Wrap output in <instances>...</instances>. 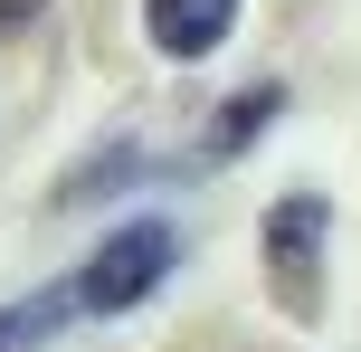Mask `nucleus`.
I'll return each instance as SVG.
<instances>
[{
    "label": "nucleus",
    "mask_w": 361,
    "mask_h": 352,
    "mask_svg": "<svg viewBox=\"0 0 361 352\" xmlns=\"http://www.w3.org/2000/svg\"><path fill=\"white\" fill-rule=\"evenodd\" d=\"M171 257H180L171 229L162 219H133V229H114V238L86 257V277H76L67 296H76V315H124V305H143L152 286L171 277Z\"/></svg>",
    "instance_id": "nucleus-1"
},
{
    "label": "nucleus",
    "mask_w": 361,
    "mask_h": 352,
    "mask_svg": "<svg viewBox=\"0 0 361 352\" xmlns=\"http://www.w3.org/2000/svg\"><path fill=\"white\" fill-rule=\"evenodd\" d=\"M324 229H333L324 190H295V200L267 210V277H276V296H286L295 315H314V257H324Z\"/></svg>",
    "instance_id": "nucleus-2"
},
{
    "label": "nucleus",
    "mask_w": 361,
    "mask_h": 352,
    "mask_svg": "<svg viewBox=\"0 0 361 352\" xmlns=\"http://www.w3.org/2000/svg\"><path fill=\"white\" fill-rule=\"evenodd\" d=\"M143 29L162 57H209L238 29V0H143Z\"/></svg>",
    "instance_id": "nucleus-3"
},
{
    "label": "nucleus",
    "mask_w": 361,
    "mask_h": 352,
    "mask_svg": "<svg viewBox=\"0 0 361 352\" xmlns=\"http://www.w3.org/2000/svg\"><path fill=\"white\" fill-rule=\"evenodd\" d=\"M276 105H286V95H276V86H247V95H238V105H228V114H219V124H209V152H238V143H257Z\"/></svg>",
    "instance_id": "nucleus-4"
},
{
    "label": "nucleus",
    "mask_w": 361,
    "mask_h": 352,
    "mask_svg": "<svg viewBox=\"0 0 361 352\" xmlns=\"http://www.w3.org/2000/svg\"><path fill=\"white\" fill-rule=\"evenodd\" d=\"M0 352H10V343H0Z\"/></svg>",
    "instance_id": "nucleus-5"
}]
</instances>
